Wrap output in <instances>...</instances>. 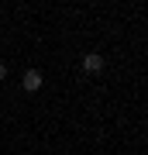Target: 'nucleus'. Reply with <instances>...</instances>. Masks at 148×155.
<instances>
[{
  "label": "nucleus",
  "instance_id": "obj_1",
  "mask_svg": "<svg viewBox=\"0 0 148 155\" xmlns=\"http://www.w3.org/2000/svg\"><path fill=\"white\" fill-rule=\"evenodd\" d=\"M41 83H45V76H41L38 69H28L24 76H21V86L28 90V93H38V90H41Z\"/></svg>",
  "mask_w": 148,
  "mask_h": 155
},
{
  "label": "nucleus",
  "instance_id": "obj_2",
  "mask_svg": "<svg viewBox=\"0 0 148 155\" xmlns=\"http://www.w3.org/2000/svg\"><path fill=\"white\" fill-rule=\"evenodd\" d=\"M83 69L86 72H104V55L100 52H86L83 55Z\"/></svg>",
  "mask_w": 148,
  "mask_h": 155
},
{
  "label": "nucleus",
  "instance_id": "obj_3",
  "mask_svg": "<svg viewBox=\"0 0 148 155\" xmlns=\"http://www.w3.org/2000/svg\"><path fill=\"white\" fill-rule=\"evenodd\" d=\"M0 79H7V66H4V62H0Z\"/></svg>",
  "mask_w": 148,
  "mask_h": 155
}]
</instances>
